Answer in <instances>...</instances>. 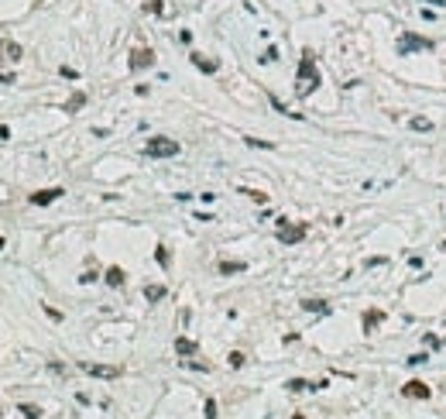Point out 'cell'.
<instances>
[{
    "label": "cell",
    "mask_w": 446,
    "mask_h": 419,
    "mask_svg": "<svg viewBox=\"0 0 446 419\" xmlns=\"http://www.w3.org/2000/svg\"><path fill=\"white\" fill-rule=\"evenodd\" d=\"M316 86H319V72H316V55H312V48H305V52H302V59H298L296 93H298V96H309V93H312Z\"/></svg>",
    "instance_id": "obj_1"
},
{
    "label": "cell",
    "mask_w": 446,
    "mask_h": 419,
    "mask_svg": "<svg viewBox=\"0 0 446 419\" xmlns=\"http://www.w3.org/2000/svg\"><path fill=\"white\" fill-rule=\"evenodd\" d=\"M436 45H433V38H426V35H415V31H402V38H398V55H412V52H433Z\"/></svg>",
    "instance_id": "obj_2"
},
{
    "label": "cell",
    "mask_w": 446,
    "mask_h": 419,
    "mask_svg": "<svg viewBox=\"0 0 446 419\" xmlns=\"http://www.w3.org/2000/svg\"><path fill=\"white\" fill-rule=\"evenodd\" d=\"M145 151H148V158H175L179 155V141L175 138H148Z\"/></svg>",
    "instance_id": "obj_3"
},
{
    "label": "cell",
    "mask_w": 446,
    "mask_h": 419,
    "mask_svg": "<svg viewBox=\"0 0 446 419\" xmlns=\"http://www.w3.org/2000/svg\"><path fill=\"white\" fill-rule=\"evenodd\" d=\"M305 234H309V227H305V223H289L285 216L278 220V241H282V244H302V241H305Z\"/></svg>",
    "instance_id": "obj_4"
},
{
    "label": "cell",
    "mask_w": 446,
    "mask_h": 419,
    "mask_svg": "<svg viewBox=\"0 0 446 419\" xmlns=\"http://www.w3.org/2000/svg\"><path fill=\"white\" fill-rule=\"evenodd\" d=\"M151 66H154V52L145 48V45H141V48H134V52H131V59H127V69H131V72H145V69H151Z\"/></svg>",
    "instance_id": "obj_5"
},
{
    "label": "cell",
    "mask_w": 446,
    "mask_h": 419,
    "mask_svg": "<svg viewBox=\"0 0 446 419\" xmlns=\"http://www.w3.org/2000/svg\"><path fill=\"white\" fill-rule=\"evenodd\" d=\"M79 368H82L86 375H93V378H120V375H124L117 364H89V361H82Z\"/></svg>",
    "instance_id": "obj_6"
},
{
    "label": "cell",
    "mask_w": 446,
    "mask_h": 419,
    "mask_svg": "<svg viewBox=\"0 0 446 419\" xmlns=\"http://www.w3.org/2000/svg\"><path fill=\"white\" fill-rule=\"evenodd\" d=\"M433 395V388L426 385V381H409V385H402V399H419V402H426Z\"/></svg>",
    "instance_id": "obj_7"
},
{
    "label": "cell",
    "mask_w": 446,
    "mask_h": 419,
    "mask_svg": "<svg viewBox=\"0 0 446 419\" xmlns=\"http://www.w3.org/2000/svg\"><path fill=\"white\" fill-rule=\"evenodd\" d=\"M59 196H66V189H62V186H52V189L31 193V203H35V207H48V203H55Z\"/></svg>",
    "instance_id": "obj_8"
},
{
    "label": "cell",
    "mask_w": 446,
    "mask_h": 419,
    "mask_svg": "<svg viewBox=\"0 0 446 419\" xmlns=\"http://www.w3.org/2000/svg\"><path fill=\"white\" fill-rule=\"evenodd\" d=\"M0 59L3 62H21V45L10 38H0Z\"/></svg>",
    "instance_id": "obj_9"
},
{
    "label": "cell",
    "mask_w": 446,
    "mask_h": 419,
    "mask_svg": "<svg viewBox=\"0 0 446 419\" xmlns=\"http://www.w3.org/2000/svg\"><path fill=\"white\" fill-rule=\"evenodd\" d=\"M381 323H384V309H364V316H361L364 334H374V327H381Z\"/></svg>",
    "instance_id": "obj_10"
},
{
    "label": "cell",
    "mask_w": 446,
    "mask_h": 419,
    "mask_svg": "<svg viewBox=\"0 0 446 419\" xmlns=\"http://www.w3.org/2000/svg\"><path fill=\"white\" fill-rule=\"evenodd\" d=\"M189 59H192V66H196V69H199V72H206V76H213V72L220 69V66H217L213 59H203V52H192Z\"/></svg>",
    "instance_id": "obj_11"
},
{
    "label": "cell",
    "mask_w": 446,
    "mask_h": 419,
    "mask_svg": "<svg viewBox=\"0 0 446 419\" xmlns=\"http://www.w3.org/2000/svg\"><path fill=\"white\" fill-rule=\"evenodd\" d=\"M82 107H86V93L79 89V93H73V96L66 100V107H62V110H66V114H75V110H82Z\"/></svg>",
    "instance_id": "obj_12"
},
{
    "label": "cell",
    "mask_w": 446,
    "mask_h": 419,
    "mask_svg": "<svg viewBox=\"0 0 446 419\" xmlns=\"http://www.w3.org/2000/svg\"><path fill=\"white\" fill-rule=\"evenodd\" d=\"M302 309L305 313H330V302L326 299H302Z\"/></svg>",
    "instance_id": "obj_13"
},
{
    "label": "cell",
    "mask_w": 446,
    "mask_h": 419,
    "mask_svg": "<svg viewBox=\"0 0 446 419\" xmlns=\"http://www.w3.org/2000/svg\"><path fill=\"white\" fill-rule=\"evenodd\" d=\"M103 279H107V285H113V289H120L127 275H124V268H117V265H113V268H107V275H103Z\"/></svg>",
    "instance_id": "obj_14"
},
{
    "label": "cell",
    "mask_w": 446,
    "mask_h": 419,
    "mask_svg": "<svg viewBox=\"0 0 446 419\" xmlns=\"http://www.w3.org/2000/svg\"><path fill=\"white\" fill-rule=\"evenodd\" d=\"M175 354H179V357H189V354H196V340H189V337H179V340H175Z\"/></svg>",
    "instance_id": "obj_15"
},
{
    "label": "cell",
    "mask_w": 446,
    "mask_h": 419,
    "mask_svg": "<svg viewBox=\"0 0 446 419\" xmlns=\"http://www.w3.org/2000/svg\"><path fill=\"white\" fill-rule=\"evenodd\" d=\"M247 272V261H220V275H237Z\"/></svg>",
    "instance_id": "obj_16"
},
{
    "label": "cell",
    "mask_w": 446,
    "mask_h": 419,
    "mask_svg": "<svg viewBox=\"0 0 446 419\" xmlns=\"http://www.w3.org/2000/svg\"><path fill=\"white\" fill-rule=\"evenodd\" d=\"M165 292H168L165 285H145V299H148V302H158V299H165Z\"/></svg>",
    "instance_id": "obj_17"
},
{
    "label": "cell",
    "mask_w": 446,
    "mask_h": 419,
    "mask_svg": "<svg viewBox=\"0 0 446 419\" xmlns=\"http://www.w3.org/2000/svg\"><path fill=\"white\" fill-rule=\"evenodd\" d=\"M409 127H412V131H419V134H426V131H433V121H429V117H412V121H409Z\"/></svg>",
    "instance_id": "obj_18"
},
{
    "label": "cell",
    "mask_w": 446,
    "mask_h": 419,
    "mask_svg": "<svg viewBox=\"0 0 446 419\" xmlns=\"http://www.w3.org/2000/svg\"><path fill=\"white\" fill-rule=\"evenodd\" d=\"M21 416H24V419H41V409H38V406H28V402H24V406H21Z\"/></svg>",
    "instance_id": "obj_19"
},
{
    "label": "cell",
    "mask_w": 446,
    "mask_h": 419,
    "mask_svg": "<svg viewBox=\"0 0 446 419\" xmlns=\"http://www.w3.org/2000/svg\"><path fill=\"white\" fill-rule=\"evenodd\" d=\"M145 10H148V14H161V10H165V3H161V0H148V3H145Z\"/></svg>",
    "instance_id": "obj_20"
},
{
    "label": "cell",
    "mask_w": 446,
    "mask_h": 419,
    "mask_svg": "<svg viewBox=\"0 0 446 419\" xmlns=\"http://www.w3.org/2000/svg\"><path fill=\"white\" fill-rule=\"evenodd\" d=\"M244 196H251V200H258V203H268V196L264 193H258V189H240Z\"/></svg>",
    "instance_id": "obj_21"
},
{
    "label": "cell",
    "mask_w": 446,
    "mask_h": 419,
    "mask_svg": "<svg viewBox=\"0 0 446 419\" xmlns=\"http://www.w3.org/2000/svg\"><path fill=\"white\" fill-rule=\"evenodd\" d=\"M244 361H247V357H244L240 350H233V354H230V368H244Z\"/></svg>",
    "instance_id": "obj_22"
},
{
    "label": "cell",
    "mask_w": 446,
    "mask_h": 419,
    "mask_svg": "<svg viewBox=\"0 0 446 419\" xmlns=\"http://www.w3.org/2000/svg\"><path fill=\"white\" fill-rule=\"evenodd\" d=\"M154 258H158V265L165 268V265H168V248H158V251H154Z\"/></svg>",
    "instance_id": "obj_23"
},
{
    "label": "cell",
    "mask_w": 446,
    "mask_h": 419,
    "mask_svg": "<svg viewBox=\"0 0 446 419\" xmlns=\"http://www.w3.org/2000/svg\"><path fill=\"white\" fill-rule=\"evenodd\" d=\"M206 419H217V402L213 399H206Z\"/></svg>",
    "instance_id": "obj_24"
},
{
    "label": "cell",
    "mask_w": 446,
    "mask_h": 419,
    "mask_svg": "<svg viewBox=\"0 0 446 419\" xmlns=\"http://www.w3.org/2000/svg\"><path fill=\"white\" fill-rule=\"evenodd\" d=\"M275 59H278V48H268V52L261 55V62H275Z\"/></svg>",
    "instance_id": "obj_25"
},
{
    "label": "cell",
    "mask_w": 446,
    "mask_h": 419,
    "mask_svg": "<svg viewBox=\"0 0 446 419\" xmlns=\"http://www.w3.org/2000/svg\"><path fill=\"white\" fill-rule=\"evenodd\" d=\"M45 313H48V320H55V323H62V313H59V309H52V306H45Z\"/></svg>",
    "instance_id": "obj_26"
},
{
    "label": "cell",
    "mask_w": 446,
    "mask_h": 419,
    "mask_svg": "<svg viewBox=\"0 0 446 419\" xmlns=\"http://www.w3.org/2000/svg\"><path fill=\"white\" fill-rule=\"evenodd\" d=\"M422 361H429V357H426V354H412V357H409V364H412V368H415V364H422Z\"/></svg>",
    "instance_id": "obj_27"
},
{
    "label": "cell",
    "mask_w": 446,
    "mask_h": 419,
    "mask_svg": "<svg viewBox=\"0 0 446 419\" xmlns=\"http://www.w3.org/2000/svg\"><path fill=\"white\" fill-rule=\"evenodd\" d=\"M62 76H66V79H79V72L69 69V66H62Z\"/></svg>",
    "instance_id": "obj_28"
},
{
    "label": "cell",
    "mask_w": 446,
    "mask_h": 419,
    "mask_svg": "<svg viewBox=\"0 0 446 419\" xmlns=\"http://www.w3.org/2000/svg\"><path fill=\"white\" fill-rule=\"evenodd\" d=\"M3 248H7V241H3V237H0V251H3Z\"/></svg>",
    "instance_id": "obj_29"
}]
</instances>
